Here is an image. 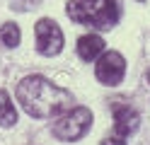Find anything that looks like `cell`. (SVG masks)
<instances>
[{
    "mask_svg": "<svg viewBox=\"0 0 150 145\" xmlns=\"http://www.w3.org/2000/svg\"><path fill=\"white\" fill-rule=\"evenodd\" d=\"M15 94L20 99L22 109L29 116H34V119H53V116H61L75 102L68 90L53 85L44 75H27L24 80H20Z\"/></svg>",
    "mask_w": 150,
    "mask_h": 145,
    "instance_id": "obj_1",
    "label": "cell"
},
{
    "mask_svg": "<svg viewBox=\"0 0 150 145\" xmlns=\"http://www.w3.org/2000/svg\"><path fill=\"white\" fill-rule=\"evenodd\" d=\"M65 12L73 22L97 27V29H111L119 22L116 0H70Z\"/></svg>",
    "mask_w": 150,
    "mask_h": 145,
    "instance_id": "obj_2",
    "label": "cell"
},
{
    "mask_svg": "<svg viewBox=\"0 0 150 145\" xmlns=\"http://www.w3.org/2000/svg\"><path fill=\"white\" fill-rule=\"evenodd\" d=\"M90 126H92V111L87 106H70L53 123V135L58 140L73 143V140H80L90 131Z\"/></svg>",
    "mask_w": 150,
    "mask_h": 145,
    "instance_id": "obj_3",
    "label": "cell"
},
{
    "mask_svg": "<svg viewBox=\"0 0 150 145\" xmlns=\"http://www.w3.org/2000/svg\"><path fill=\"white\" fill-rule=\"evenodd\" d=\"M99 61L95 65V75H97V80L102 85H109V87H114L119 85L121 80H124V75H126V61H124V56H121L119 51H102L99 56Z\"/></svg>",
    "mask_w": 150,
    "mask_h": 145,
    "instance_id": "obj_4",
    "label": "cell"
},
{
    "mask_svg": "<svg viewBox=\"0 0 150 145\" xmlns=\"http://www.w3.org/2000/svg\"><path fill=\"white\" fill-rule=\"evenodd\" d=\"M36 48L44 56H56L63 48V32L53 19H39L36 22Z\"/></svg>",
    "mask_w": 150,
    "mask_h": 145,
    "instance_id": "obj_5",
    "label": "cell"
},
{
    "mask_svg": "<svg viewBox=\"0 0 150 145\" xmlns=\"http://www.w3.org/2000/svg\"><path fill=\"white\" fill-rule=\"evenodd\" d=\"M138 121H140L138 114L128 104H116L114 106V131H116V135H121V138L131 135L138 128Z\"/></svg>",
    "mask_w": 150,
    "mask_h": 145,
    "instance_id": "obj_6",
    "label": "cell"
},
{
    "mask_svg": "<svg viewBox=\"0 0 150 145\" xmlns=\"http://www.w3.org/2000/svg\"><path fill=\"white\" fill-rule=\"evenodd\" d=\"M104 51V41H102V36L97 34H85L78 39V56L82 61H95V58Z\"/></svg>",
    "mask_w": 150,
    "mask_h": 145,
    "instance_id": "obj_7",
    "label": "cell"
},
{
    "mask_svg": "<svg viewBox=\"0 0 150 145\" xmlns=\"http://www.w3.org/2000/svg\"><path fill=\"white\" fill-rule=\"evenodd\" d=\"M17 123V109L10 99V94L5 90H0V126L3 128H10V126Z\"/></svg>",
    "mask_w": 150,
    "mask_h": 145,
    "instance_id": "obj_8",
    "label": "cell"
},
{
    "mask_svg": "<svg viewBox=\"0 0 150 145\" xmlns=\"http://www.w3.org/2000/svg\"><path fill=\"white\" fill-rule=\"evenodd\" d=\"M20 39H22V32H20V27H17V24L7 22V24L0 27V41H3V46L15 48L17 44H20Z\"/></svg>",
    "mask_w": 150,
    "mask_h": 145,
    "instance_id": "obj_9",
    "label": "cell"
},
{
    "mask_svg": "<svg viewBox=\"0 0 150 145\" xmlns=\"http://www.w3.org/2000/svg\"><path fill=\"white\" fill-rule=\"evenodd\" d=\"M102 145H126V140L121 138V135H116V133H114V135H107V138L102 140Z\"/></svg>",
    "mask_w": 150,
    "mask_h": 145,
    "instance_id": "obj_10",
    "label": "cell"
},
{
    "mask_svg": "<svg viewBox=\"0 0 150 145\" xmlns=\"http://www.w3.org/2000/svg\"><path fill=\"white\" fill-rule=\"evenodd\" d=\"M12 7H20V10H24V7H29V0H12Z\"/></svg>",
    "mask_w": 150,
    "mask_h": 145,
    "instance_id": "obj_11",
    "label": "cell"
},
{
    "mask_svg": "<svg viewBox=\"0 0 150 145\" xmlns=\"http://www.w3.org/2000/svg\"><path fill=\"white\" fill-rule=\"evenodd\" d=\"M148 82H150V70H148Z\"/></svg>",
    "mask_w": 150,
    "mask_h": 145,
    "instance_id": "obj_12",
    "label": "cell"
},
{
    "mask_svg": "<svg viewBox=\"0 0 150 145\" xmlns=\"http://www.w3.org/2000/svg\"><path fill=\"white\" fill-rule=\"evenodd\" d=\"M138 3H143V0H138Z\"/></svg>",
    "mask_w": 150,
    "mask_h": 145,
    "instance_id": "obj_13",
    "label": "cell"
}]
</instances>
